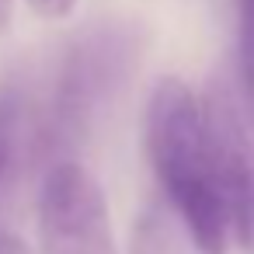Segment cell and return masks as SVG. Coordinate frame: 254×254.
<instances>
[{
  "label": "cell",
  "instance_id": "obj_1",
  "mask_svg": "<svg viewBox=\"0 0 254 254\" xmlns=\"http://www.w3.org/2000/svg\"><path fill=\"white\" fill-rule=\"evenodd\" d=\"M146 146L153 171L198 254H226L230 212L216 181L202 101L178 77H164L146 105Z\"/></svg>",
  "mask_w": 254,
  "mask_h": 254
},
{
  "label": "cell",
  "instance_id": "obj_2",
  "mask_svg": "<svg viewBox=\"0 0 254 254\" xmlns=\"http://www.w3.org/2000/svg\"><path fill=\"white\" fill-rule=\"evenodd\" d=\"M132 35L122 28H98L87 32L66 56L53 112H49V132L42 136L49 150H70L77 139H84L101 115L105 101L115 94L122 77L132 66Z\"/></svg>",
  "mask_w": 254,
  "mask_h": 254
},
{
  "label": "cell",
  "instance_id": "obj_3",
  "mask_svg": "<svg viewBox=\"0 0 254 254\" xmlns=\"http://www.w3.org/2000/svg\"><path fill=\"white\" fill-rule=\"evenodd\" d=\"M202 115L233 240L254 247V108H247V94L240 98L230 80H212Z\"/></svg>",
  "mask_w": 254,
  "mask_h": 254
},
{
  "label": "cell",
  "instance_id": "obj_4",
  "mask_svg": "<svg viewBox=\"0 0 254 254\" xmlns=\"http://www.w3.org/2000/svg\"><path fill=\"white\" fill-rule=\"evenodd\" d=\"M42 254H115L108 205L77 160H56L39 195Z\"/></svg>",
  "mask_w": 254,
  "mask_h": 254
},
{
  "label": "cell",
  "instance_id": "obj_5",
  "mask_svg": "<svg viewBox=\"0 0 254 254\" xmlns=\"http://www.w3.org/2000/svg\"><path fill=\"white\" fill-rule=\"evenodd\" d=\"M35 139H39V129L32 122L28 98L14 84H4L0 87V209L21 185Z\"/></svg>",
  "mask_w": 254,
  "mask_h": 254
},
{
  "label": "cell",
  "instance_id": "obj_6",
  "mask_svg": "<svg viewBox=\"0 0 254 254\" xmlns=\"http://www.w3.org/2000/svg\"><path fill=\"white\" fill-rule=\"evenodd\" d=\"M240 80L254 108V0H240Z\"/></svg>",
  "mask_w": 254,
  "mask_h": 254
},
{
  "label": "cell",
  "instance_id": "obj_7",
  "mask_svg": "<svg viewBox=\"0 0 254 254\" xmlns=\"http://www.w3.org/2000/svg\"><path fill=\"white\" fill-rule=\"evenodd\" d=\"M160 219H164V212H157V216L146 219V226H143V233H139V254H174V247H171V230H167V223H160Z\"/></svg>",
  "mask_w": 254,
  "mask_h": 254
},
{
  "label": "cell",
  "instance_id": "obj_8",
  "mask_svg": "<svg viewBox=\"0 0 254 254\" xmlns=\"http://www.w3.org/2000/svg\"><path fill=\"white\" fill-rule=\"evenodd\" d=\"M73 4H77V0H28V7H32L39 18H46V21L66 18V14L73 11Z\"/></svg>",
  "mask_w": 254,
  "mask_h": 254
},
{
  "label": "cell",
  "instance_id": "obj_9",
  "mask_svg": "<svg viewBox=\"0 0 254 254\" xmlns=\"http://www.w3.org/2000/svg\"><path fill=\"white\" fill-rule=\"evenodd\" d=\"M0 254H28V247H25V240L14 237L11 230H0Z\"/></svg>",
  "mask_w": 254,
  "mask_h": 254
},
{
  "label": "cell",
  "instance_id": "obj_10",
  "mask_svg": "<svg viewBox=\"0 0 254 254\" xmlns=\"http://www.w3.org/2000/svg\"><path fill=\"white\" fill-rule=\"evenodd\" d=\"M11 18H14V0H0V32L11 28Z\"/></svg>",
  "mask_w": 254,
  "mask_h": 254
}]
</instances>
